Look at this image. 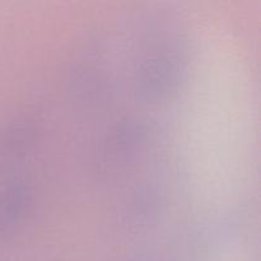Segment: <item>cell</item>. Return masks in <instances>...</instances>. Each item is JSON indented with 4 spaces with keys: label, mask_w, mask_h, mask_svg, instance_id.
<instances>
[{
    "label": "cell",
    "mask_w": 261,
    "mask_h": 261,
    "mask_svg": "<svg viewBox=\"0 0 261 261\" xmlns=\"http://www.w3.org/2000/svg\"><path fill=\"white\" fill-rule=\"evenodd\" d=\"M22 127L0 130V237L9 233L24 214L30 189L22 177Z\"/></svg>",
    "instance_id": "cell-1"
}]
</instances>
